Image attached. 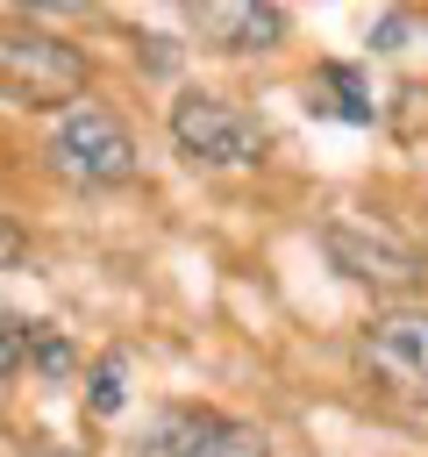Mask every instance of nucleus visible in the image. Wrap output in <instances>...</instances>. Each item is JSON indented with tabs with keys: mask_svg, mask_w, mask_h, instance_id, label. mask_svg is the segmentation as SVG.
I'll list each match as a JSON object with an SVG mask.
<instances>
[{
	"mask_svg": "<svg viewBox=\"0 0 428 457\" xmlns=\"http://www.w3.org/2000/svg\"><path fill=\"white\" fill-rule=\"evenodd\" d=\"M43 157H50V171L71 179V186H121V179L136 171V136H128L100 100H71V107L57 114Z\"/></svg>",
	"mask_w": 428,
	"mask_h": 457,
	"instance_id": "obj_1",
	"label": "nucleus"
},
{
	"mask_svg": "<svg viewBox=\"0 0 428 457\" xmlns=\"http://www.w3.org/2000/svg\"><path fill=\"white\" fill-rule=\"evenodd\" d=\"M171 143L193 164H257L264 157V121L221 93H178L171 100Z\"/></svg>",
	"mask_w": 428,
	"mask_h": 457,
	"instance_id": "obj_2",
	"label": "nucleus"
},
{
	"mask_svg": "<svg viewBox=\"0 0 428 457\" xmlns=\"http://www.w3.org/2000/svg\"><path fill=\"white\" fill-rule=\"evenodd\" d=\"M0 93L50 107V100H78L86 93V57L43 29H7L0 36Z\"/></svg>",
	"mask_w": 428,
	"mask_h": 457,
	"instance_id": "obj_3",
	"label": "nucleus"
},
{
	"mask_svg": "<svg viewBox=\"0 0 428 457\" xmlns=\"http://www.w3.org/2000/svg\"><path fill=\"white\" fill-rule=\"evenodd\" d=\"M364 364H371L385 386H399V393L428 400V307L378 314V321H371V336H364Z\"/></svg>",
	"mask_w": 428,
	"mask_h": 457,
	"instance_id": "obj_4",
	"label": "nucleus"
},
{
	"mask_svg": "<svg viewBox=\"0 0 428 457\" xmlns=\"http://www.w3.org/2000/svg\"><path fill=\"white\" fill-rule=\"evenodd\" d=\"M328 257H335L350 278H378V286H414V278H421V257H414L392 228H378V221L364 228V221H350V214L328 221Z\"/></svg>",
	"mask_w": 428,
	"mask_h": 457,
	"instance_id": "obj_5",
	"label": "nucleus"
},
{
	"mask_svg": "<svg viewBox=\"0 0 428 457\" xmlns=\"http://www.w3.org/2000/svg\"><path fill=\"white\" fill-rule=\"evenodd\" d=\"M207 43L221 50H278L285 43V7H257V0H214L193 14Z\"/></svg>",
	"mask_w": 428,
	"mask_h": 457,
	"instance_id": "obj_6",
	"label": "nucleus"
},
{
	"mask_svg": "<svg viewBox=\"0 0 428 457\" xmlns=\"http://www.w3.org/2000/svg\"><path fill=\"white\" fill-rule=\"evenodd\" d=\"M178 436H185V443H171V428H164V450H171V457H271L264 428H250V421L178 414Z\"/></svg>",
	"mask_w": 428,
	"mask_h": 457,
	"instance_id": "obj_7",
	"label": "nucleus"
},
{
	"mask_svg": "<svg viewBox=\"0 0 428 457\" xmlns=\"http://www.w3.org/2000/svg\"><path fill=\"white\" fill-rule=\"evenodd\" d=\"M121 357H100V371H93V414H114L121 407Z\"/></svg>",
	"mask_w": 428,
	"mask_h": 457,
	"instance_id": "obj_8",
	"label": "nucleus"
},
{
	"mask_svg": "<svg viewBox=\"0 0 428 457\" xmlns=\"http://www.w3.org/2000/svg\"><path fill=\"white\" fill-rule=\"evenodd\" d=\"M21 357H29V328L0 307V378H7V371H21Z\"/></svg>",
	"mask_w": 428,
	"mask_h": 457,
	"instance_id": "obj_9",
	"label": "nucleus"
},
{
	"mask_svg": "<svg viewBox=\"0 0 428 457\" xmlns=\"http://www.w3.org/2000/svg\"><path fill=\"white\" fill-rule=\"evenodd\" d=\"M14 250H21V236H14V221H7V214H0V264H7V257H14Z\"/></svg>",
	"mask_w": 428,
	"mask_h": 457,
	"instance_id": "obj_10",
	"label": "nucleus"
}]
</instances>
